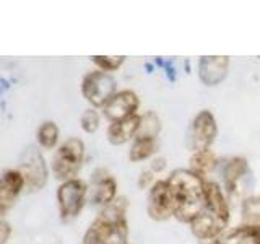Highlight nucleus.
<instances>
[{
    "instance_id": "nucleus-4",
    "label": "nucleus",
    "mask_w": 260,
    "mask_h": 244,
    "mask_svg": "<svg viewBox=\"0 0 260 244\" xmlns=\"http://www.w3.org/2000/svg\"><path fill=\"white\" fill-rule=\"evenodd\" d=\"M85 157V145L80 138H69L65 140L60 148L57 150L54 157V173L59 179L70 181L78 173V169L83 163Z\"/></svg>"
},
{
    "instance_id": "nucleus-13",
    "label": "nucleus",
    "mask_w": 260,
    "mask_h": 244,
    "mask_svg": "<svg viewBox=\"0 0 260 244\" xmlns=\"http://www.w3.org/2000/svg\"><path fill=\"white\" fill-rule=\"evenodd\" d=\"M140 127H142V117L135 114V116L128 119L112 122L108 130V138L112 145H122L128 142L134 135H137Z\"/></svg>"
},
{
    "instance_id": "nucleus-22",
    "label": "nucleus",
    "mask_w": 260,
    "mask_h": 244,
    "mask_svg": "<svg viewBox=\"0 0 260 244\" xmlns=\"http://www.w3.org/2000/svg\"><path fill=\"white\" fill-rule=\"evenodd\" d=\"M81 127H83V130L88 134L96 132V129L100 127V114L94 109L85 111L83 116H81Z\"/></svg>"
},
{
    "instance_id": "nucleus-9",
    "label": "nucleus",
    "mask_w": 260,
    "mask_h": 244,
    "mask_svg": "<svg viewBox=\"0 0 260 244\" xmlns=\"http://www.w3.org/2000/svg\"><path fill=\"white\" fill-rule=\"evenodd\" d=\"M148 215L156 222H162L174 215L168 181H158L156 184H153L148 197Z\"/></svg>"
},
{
    "instance_id": "nucleus-1",
    "label": "nucleus",
    "mask_w": 260,
    "mask_h": 244,
    "mask_svg": "<svg viewBox=\"0 0 260 244\" xmlns=\"http://www.w3.org/2000/svg\"><path fill=\"white\" fill-rule=\"evenodd\" d=\"M174 215L192 223L205 207V182L189 169H177L168 179Z\"/></svg>"
},
{
    "instance_id": "nucleus-10",
    "label": "nucleus",
    "mask_w": 260,
    "mask_h": 244,
    "mask_svg": "<svg viewBox=\"0 0 260 244\" xmlns=\"http://www.w3.org/2000/svg\"><path fill=\"white\" fill-rule=\"evenodd\" d=\"M137 108L138 96L130 89H124V92H119L111 98V101L104 106V114L112 122H119L135 116Z\"/></svg>"
},
{
    "instance_id": "nucleus-17",
    "label": "nucleus",
    "mask_w": 260,
    "mask_h": 244,
    "mask_svg": "<svg viewBox=\"0 0 260 244\" xmlns=\"http://www.w3.org/2000/svg\"><path fill=\"white\" fill-rule=\"evenodd\" d=\"M215 165H216V158L213 151H210V150L195 151V155L190 158V171L195 174H199L200 177L210 173V171L215 168Z\"/></svg>"
},
{
    "instance_id": "nucleus-7",
    "label": "nucleus",
    "mask_w": 260,
    "mask_h": 244,
    "mask_svg": "<svg viewBox=\"0 0 260 244\" xmlns=\"http://www.w3.org/2000/svg\"><path fill=\"white\" fill-rule=\"evenodd\" d=\"M18 171L24 177V182L29 191H41L47 181V166L43 155L35 146H29L23 151Z\"/></svg>"
},
{
    "instance_id": "nucleus-20",
    "label": "nucleus",
    "mask_w": 260,
    "mask_h": 244,
    "mask_svg": "<svg viewBox=\"0 0 260 244\" xmlns=\"http://www.w3.org/2000/svg\"><path fill=\"white\" fill-rule=\"evenodd\" d=\"M242 217L247 225L257 226L260 223V195L249 197L242 203Z\"/></svg>"
},
{
    "instance_id": "nucleus-12",
    "label": "nucleus",
    "mask_w": 260,
    "mask_h": 244,
    "mask_svg": "<svg viewBox=\"0 0 260 244\" xmlns=\"http://www.w3.org/2000/svg\"><path fill=\"white\" fill-rule=\"evenodd\" d=\"M26 186L24 177L18 169H8L2 176V184H0V214L5 215V211L13 205L16 195L21 192Z\"/></svg>"
},
{
    "instance_id": "nucleus-15",
    "label": "nucleus",
    "mask_w": 260,
    "mask_h": 244,
    "mask_svg": "<svg viewBox=\"0 0 260 244\" xmlns=\"http://www.w3.org/2000/svg\"><path fill=\"white\" fill-rule=\"evenodd\" d=\"M249 165L244 158H233L224 168V186L226 189L233 192L238 187V182L247 174Z\"/></svg>"
},
{
    "instance_id": "nucleus-8",
    "label": "nucleus",
    "mask_w": 260,
    "mask_h": 244,
    "mask_svg": "<svg viewBox=\"0 0 260 244\" xmlns=\"http://www.w3.org/2000/svg\"><path fill=\"white\" fill-rule=\"evenodd\" d=\"M216 120L210 111H202L195 116L190 127V145L195 151L208 150L216 137Z\"/></svg>"
},
{
    "instance_id": "nucleus-24",
    "label": "nucleus",
    "mask_w": 260,
    "mask_h": 244,
    "mask_svg": "<svg viewBox=\"0 0 260 244\" xmlns=\"http://www.w3.org/2000/svg\"><path fill=\"white\" fill-rule=\"evenodd\" d=\"M162 168H165V160H162V158H158V160H154V161H153V166H151V169L161 171Z\"/></svg>"
},
{
    "instance_id": "nucleus-19",
    "label": "nucleus",
    "mask_w": 260,
    "mask_h": 244,
    "mask_svg": "<svg viewBox=\"0 0 260 244\" xmlns=\"http://www.w3.org/2000/svg\"><path fill=\"white\" fill-rule=\"evenodd\" d=\"M59 140V129L54 122H44L38 130V142L44 146V148H52Z\"/></svg>"
},
{
    "instance_id": "nucleus-3",
    "label": "nucleus",
    "mask_w": 260,
    "mask_h": 244,
    "mask_svg": "<svg viewBox=\"0 0 260 244\" xmlns=\"http://www.w3.org/2000/svg\"><path fill=\"white\" fill-rule=\"evenodd\" d=\"M128 228L125 222V200L120 199L106 207L98 217L81 244H127Z\"/></svg>"
},
{
    "instance_id": "nucleus-5",
    "label": "nucleus",
    "mask_w": 260,
    "mask_h": 244,
    "mask_svg": "<svg viewBox=\"0 0 260 244\" xmlns=\"http://www.w3.org/2000/svg\"><path fill=\"white\" fill-rule=\"evenodd\" d=\"M81 93L93 106H106L116 95V80L103 70L91 72L83 78Z\"/></svg>"
},
{
    "instance_id": "nucleus-16",
    "label": "nucleus",
    "mask_w": 260,
    "mask_h": 244,
    "mask_svg": "<svg viewBox=\"0 0 260 244\" xmlns=\"http://www.w3.org/2000/svg\"><path fill=\"white\" fill-rule=\"evenodd\" d=\"M154 151H156V140H154L153 137H137L132 148H130L128 158L130 161L137 163V161L150 158Z\"/></svg>"
},
{
    "instance_id": "nucleus-23",
    "label": "nucleus",
    "mask_w": 260,
    "mask_h": 244,
    "mask_svg": "<svg viewBox=\"0 0 260 244\" xmlns=\"http://www.w3.org/2000/svg\"><path fill=\"white\" fill-rule=\"evenodd\" d=\"M0 231H2V236H0V244H7L8 234H10V226L7 225V222L0 223Z\"/></svg>"
},
{
    "instance_id": "nucleus-6",
    "label": "nucleus",
    "mask_w": 260,
    "mask_h": 244,
    "mask_svg": "<svg viewBox=\"0 0 260 244\" xmlns=\"http://www.w3.org/2000/svg\"><path fill=\"white\" fill-rule=\"evenodd\" d=\"M86 195V184L80 179H70L65 181L59 191H57V200H59V210L62 220H72L75 218L85 203Z\"/></svg>"
},
{
    "instance_id": "nucleus-21",
    "label": "nucleus",
    "mask_w": 260,
    "mask_h": 244,
    "mask_svg": "<svg viewBox=\"0 0 260 244\" xmlns=\"http://www.w3.org/2000/svg\"><path fill=\"white\" fill-rule=\"evenodd\" d=\"M125 57L124 55H94L93 62L100 67L103 72H111L117 70L122 64H124Z\"/></svg>"
},
{
    "instance_id": "nucleus-14",
    "label": "nucleus",
    "mask_w": 260,
    "mask_h": 244,
    "mask_svg": "<svg viewBox=\"0 0 260 244\" xmlns=\"http://www.w3.org/2000/svg\"><path fill=\"white\" fill-rule=\"evenodd\" d=\"M216 244H260V226H241Z\"/></svg>"
},
{
    "instance_id": "nucleus-11",
    "label": "nucleus",
    "mask_w": 260,
    "mask_h": 244,
    "mask_svg": "<svg viewBox=\"0 0 260 244\" xmlns=\"http://www.w3.org/2000/svg\"><path fill=\"white\" fill-rule=\"evenodd\" d=\"M230 57L228 55H203L199 64L200 80L208 86L221 83L228 73Z\"/></svg>"
},
{
    "instance_id": "nucleus-2",
    "label": "nucleus",
    "mask_w": 260,
    "mask_h": 244,
    "mask_svg": "<svg viewBox=\"0 0 260 244\" xmlns=\"http://www.w3.org/2000/svg\"><path fill=\"white\" fill-rule=\"evenodd\" d=\"M230 220V208L224 194L215 182H205V207L190 223L192 233L199 239H213L221 233Z\"/></svg>"
},
{
    "instance_id": "nucleus-18",
    "label": "nucleus",
    "mask_w": 260,
    "mask_h": 244,
    "mask_svg": "<svg viewBox=\"0 0 260 244\" xmlns=\"http://www.w3.org/2000/svg\"><path fill=\"white\" fill-rule=\"evenodd\" d=\"M94 200L96 203L109 205L116 197V181L112 177H103L94 187Z\"/></svg>"
}]
</instances>
